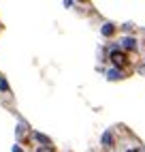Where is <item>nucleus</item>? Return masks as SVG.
Listing matches in <instances>:
<instances>
[{
	"label": "nucleus",
	"mask_w": 145,
	"mask_h": 152,
	"mask_svg": "<svg viewBox=\"0 0 145 152\" xmlns=\"http://www.w3.org/2000/svg\"><path fill=\"white\" fill-rule=\"evenodd\" d=\"M111 60H113V64H115V66H122L124 60H126V56H124L122 52H113L111 54Z\"/></svg>",
	"instance_id": "obj_1"
},
{
	"label": "nucleus",
	"mask_w": 145,
	"mask_h": 152,
	"mask_svg": "<svg viewBox=\"0 0 145 152\" xmlns=\"http://www.w3.org/2000/svg\"><path fill=\"white\" fill-rule=\"evenodd\" d=\"M102 32H105V34H111V32H113V26H111V24H107V28L102 30Z\"/></svg>",
	"instance_id": "obj_3"
},
{
	"label": "nucleus",
	"mask_w": 145,
	"mask_h": 152,
	"mask_svg": "<svg viewBox=\"0 0 145 152\" xmlns=\"http://www.w3.org/2000/svg\"><path fill=\"white\" fill-rule=\"evenodd\" d=\"M122 45H124V47H128V49H130V47H134V39H124Z\"/></svg>",
	"instance_id": "obj_2"
}]
</instances>
